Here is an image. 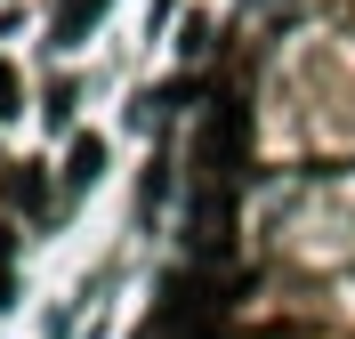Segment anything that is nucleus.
I'll return each instance as SVG.
<instances>
[{
  "label": "nucleus",
  "instance_id": "1",
  "mask_svg": "<svg viewBox=\"0 0 355 339\" xmlns=\"http://www.w3.org/2000/svg\"><path fill=\"white\" fill-rule=\"evenodd\" d=\"M97 162H105V146H97V137H81V146H73V186L97 178Z\"/></svg>",
  "mask_w": 355,
  "mask_h": 339
},
{
  "label": "nucleus",
  "instance_id": "2",
  "mask_svg": "<svg viewBox=\"0 0 355 339\" xmlns=\"http://www.w3.org/2000/svg\"><path fill=\"white\" fill-rule=\"evenodd\" d=\"M0 113H17V73L0 65Z\"/></svg>",
  "mask_w": 355,
  "mask_h": 339
}]
</instances>
